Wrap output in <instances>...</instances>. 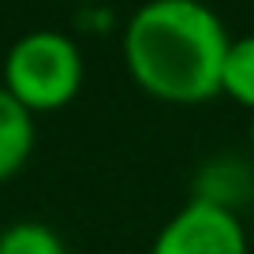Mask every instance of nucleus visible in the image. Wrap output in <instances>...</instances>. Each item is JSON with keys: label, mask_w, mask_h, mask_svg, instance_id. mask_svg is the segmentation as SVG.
<instances>
[{"label": "nucleus", "mask_w": 254, "mask_h": 254, "mask_svg": "<svg viewBox=\"0 0 254 254\" xmlns=\"http://www.w3.org/2000/svg\"><path fill=\"white\" fill-rule=\"evenodd\" d=\"M224 19L206 0H146L124 26V67L165 105H202L221 94L228 53Z\"/></svg>", "instance_id": "f257e3e1"}, {"label": "nucleus", "mask_w": 254, "mask_h": 254, "mask_svg": "<svg viewBox=\"0 0 254 254\" xmlns=\"http://www.w3.org/2000/svg\"><path fill=\"white\" fill-rule=\"evenodd\" d=\"M82 75L86 67L75 38H67L64 30H26L11 41L4 56L0 86L30 116H41L71 105L82 90Z\"/></svg>", "instance_id": "f03ea898"}, {"label": "nucleus", "mask_w": 254, "mask_h": 254, "mask_svg": "<svg viewBox=\"0 0 254 254\" xmlns=\"http://www.w3.org/2000/svg\"><path fill=\"white\" fill-rule=\"evenodd\" d=\"M150 254H251V239L239 213L187 198L161 224Z\"/></svg>", "instance_id": "7ed1b4c3"}, {"label": "nucleus", "mask_w": 254, "mask_h": 254, "mask_svg": "<svg viewBox=\"0 0 254 254\" xmlns=\"http://www.w3.org/2000/svg\"><path fill=\"white\" fill-rule=\"evenodd\" d=\"M190 198L221 206V209H232V213L243 217V209L254 202V165H247L243 157H232V153L209 157L206 165L194 172Z\"/></svg>", "instance_id": "20e7f679"}, {"label": "nucleus", "mask_w": 254, "mask_h": 254, "mask_svg": "<svg viewBox=\"0 0 254 254\" xmlns=\"http://www.w3.org/2000/svg\"><path fill=\"white\" fill-rule=\"evenodd\" d=\"M38 146V116L0 86V183L15 180Z\"/></svg>", "instance_id": "39448f33"}, {"label": "nucleus", "mask_w": 254, "mask_h": 254, "mask_svg": "<svg viewBox=\"0 0 254 254\" xmlns=\"http://www.w3.org/2000/svg\"><path fill=\"white\" fill-rule=\"evenodd\" d=\"M221 94L254 112V34L232 38L221 64Z\"/></svg>", "instance_id": "423d86ee"}, {"label": "nucleus", "mask_w": 254, "mask_h": 254, "mask_svg": "<svg viewBox=\"0 0 254 254\" xmlns=\"http://www.w3.org/2000/svg\"><path fill=\"white\" fill-rule=\"evenodd\" d=\"M0 254H67V243L41 221H15L0 232Z\"/></svg>", "instance_id": "0eeeda50"}, {"label": "nucleus", "mask_w": 254, "mask_h": 254, "mask_svg": "<svg viewBox=\"0 0 254 254\" xmlns=\"http://www.w3.org/2000/svg\"><path fill=\"white\" fill-rule=\"evenodd\" d=\"M67 4H75V8H101V4H109V0H67Z\"/></svg>", "instance_id": "6e6552de"}, {"label": "nucleus", "mask_w": 254, "mask_h": 254, "mask_svg": "<svg viewBox=\"0 0 254 254\" xmlns=\"http://www.w3.org/2000/svg\"><path fill=\"white\" fill-rule=\"evenodd\" d=\"M247 135H251V153H254V112H251V131Z\"/></svg>", "instance_id": "1a4fd4ad"}]
</instances>
